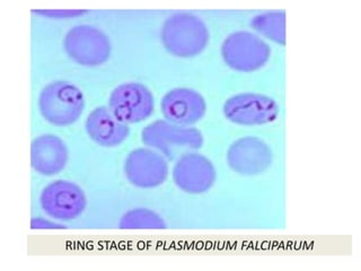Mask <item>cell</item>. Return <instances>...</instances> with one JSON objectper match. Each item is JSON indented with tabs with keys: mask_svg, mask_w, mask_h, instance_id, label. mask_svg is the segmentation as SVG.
Listing matches in <instances>:
<instances>
[{
	"mask_svg": "<svg viewBox=\"0 0 361 271\" xmlns=\"http://www.w3.org/2000/svg\"><path fill=\"white\" fill-rule=\"evenodd\" d=\"M161 35L169 54L182 58L197 56L209 42L206 24L199 17L188 13L169 16L163 24Z\"/></svg>",
	"mask_w": 361,
	"mask_h": 271,
	"instance_id": "6da1fadb",
	"label": "cell"
},
{
	"mask_svg": "<svg viewBox=\"0 0 361 271\" xmlns=\"http://www.w3.org/2000/svg\"><path fill=\"white\" fill-rule=\"evenodd\" d=\"M84 107L82 90L71 83H51L39 94V112L47 121L58 127L75 124L82 116Z\"/></svg>",
	"mask_w": 361,
	"mask_h": 271,
	"instance_id": "7a4b0ae2",
	"label": "cell"
},
{
	"mask_svg": "<svg viewBox=\"0 0 361 271\" xmlns=\"http://www.w3.org/2000/svg\"><path fill=\"white\" fill-rule=\"evenodd\" d=\"M270 54V47L251 32H235L221 45L224 61L231 69L243 73L257 71L263 67Z\"/></svg>",
	"mask_w": 361,
	"mask_h": 271,
	"instance_id": "3957f363",
	"label": "cell"
},
{
	"mask_svg": "<svg viewBox=\"0 0 361 271\" xmlns=\"http://www.w3.org/2000/svg\"><path fill=\"white\" fill-rule=\"evenodd\" d=\"M63 48L73 61L82 66L104 64L111 54V43L101 30L92 25H77L66 34Z\"/></svg>",
	"mask_w": 361,
	"mask_h": 271,
	"instance_id": "277c9868",
	"label": "cell"
},
{
	"mask_svg": "<svg viewBox=\"0 0 361 271\" xmlns=\"http://www.w3.org/2000/svg\"><path fill=\"white\" fill-rule=\"evenodd\" d=\"M142 141L167 157H173L178 150H197L203 144L199 130L163 120L152 122L142 130Z\"/></svg>",
	"mask_w": 361,
	"mask_h": 271,
	"instance_id": "5b68a950",
	"label": "cell"
},
{
	"mask_svg": "<svg viewBox=\"0 0 361 271\" xmlns=\"http://www.w3.org/2000/svg\"><path fill=\"white\" fill-rule=\"evenodd\" d=\"M224 114L233 124L259 126L274 121L279 114V107L269 96L242 93L231 96L225 102Z\"/></svg>",
	"mask_w": 361,
	"mask_h": 271,
	"instance_id": "8992f818",
	"label": "cell"
},
{
	"mask_svg": "<svg viewBox=\"0 0 361 271\" xmlns=\"http://www.w3.org/2000/svg\"><path fill=\"white\" fill-rule=\"evenodd\" d=\"M110 110L124 124H138L149 118L155 109L152 92L139 83L122 84L110 96Z\"/></svg>",
	"mask_w": 361,
	"mask_h": 271,
	"instance_id": "52a82bcc",
	"label": "cell"
},
{
	"mask_svg": "<svg viewBox=\"0 0 361 271\" xmlns=\"http://www.w3.org/2000/svg\"><path fill=\"white\" fill-rule=\"evenodd\" d=\"M39 203L50 217L71 220L79 217L86 208V197L77 184L58 180L45 186Z\"/></svg>",
	"mask_w": 361,
	"mask_h": 271,
	"instance_id": "ba28073f",
	"label": "cell"
},
{
	"mask_svg": "<svg viewBox=\"0 0 361 271\" xmlns=\"http://www.w3.org/2000/svg\"><path fill=\"white\" fill-rule=\"evenodd\" d=\"M124 172L130 183L142 189H152L165 182L169 167L161 154L147 148H138L130 152L126 159Z\"/></svg>",
	"mask_w": 361,
	"mask_h": 271,
	"instance_id": "9c48e42d",
	"label": "cell"
},
{
	"mask_svg": "<svg viewBox=\"0 0 361 271\" xmlns=\"http://www.w3.org/2000/svg\"><path fill=\"white\" fill-rule=\"evenodd\" d=\"M173 180L183 191L202 193L216 181V169L212 162L197 152L184 154L175 164Z\"/></svg>",
	"mask_w": 361,
	"mask_h": 271,
	"instance_id": "30bf717a",
	"label": "cell"
},
{
	"mask_svg": "<svg viewBox=\"0 0 361 271\" xmlns=\"http://www.w3.org/2000/svg\"><path fill=\"white\" fill-rule=\"evenodd\" d=\"M161 109L169 122L185 127L200 121L206 114L207 104L197 90L175 88L164 96Z\"/></svg>",
	"mask_w": 361,
	"mask_h": 271,
	"instance_id": "8fae6325",
	"label": "cell"
},
{
	"mask_svg": "<svg viewBox=\"0 0 361 271\" xmlns=\"http://www.w3.org/2000/svg\"><path fill=\"white\" fill-rule=\"evenodd\" d=\"M227 162L236 173L257 175L270 167L272 152L261 139L246 137L238 139L229 147Z\"/></svg>",
	"mask_w": 361,
	"mask_h": 271,
	"instance_id": "7c38bea8",
	"label": "cell"
},
{
	"mask_svg": "<svg viewBox=\"0 0 361 271\" xmlns=\"http://www.w3.org/2000/svg\"><path fill=\"white\" fill-rule=\"evenodd\" d=\"M85 127L90 139L99 146H118L129 137L128 124L120 121L113 114L110 107H99L94 109L86 119Z\"/></svg>",
	"mask_w": 361,
	"mask_h": 271,
	"instance_id": "4fadbf2b",
	"label": "cell"
},
{
	"mask_svg": "<svg viewBox=\"0 0 361 271\" xmlns=\"http://www.w3.org/2000/svg\"><path fill=\"white\" fill-rule=\"evenodd\" d=\"M68 150L65 141L54 135H42L34 139L31 146V163L34 171L42 175H54L65 169Z\"/></svg>",
	"mask_w": 361,
	"mask_h": 271,
	"instance_id": "5bb4252c",
	"label": "cell"
},
{
	"mask_svg": "<svg viewBox=\"0 0 361 271\" xmlns=\"http://www.w3.org/2000/svg\"><path fill=\"white\" fill-rule=\"evenodd\" d=\"M285 13L269 11L257 15L252 20L255 31L278 43H285Z\"/></svg>",
	"mask_w": 361,
	"mask_h": 271,
	"instance_id": "9a60e30c",
	"label": "cell"
},
{
	"mask_svg": "<svg viewBox=\"0 0 361 271\" xmlns=\"http://www.w3.org/2000/svg\"><path fill=\"white\" fill-rule=\"evenodd\" d=\"M120 226L121 229H164L165 223L152 210L135 209L124 215Z\"/></svg>",
	"mask_w": 361,
	"mask_h": 271,
	"instance_id": "2e32d148",
	"label": "cell"
},
{
	"mask_svg": "<svg viewBox=\"0 0 361 271\" xmlns=\"http://www.w3.org/2000/svg\"><path fill=\"white\" fill-rule=\"evenodd\" d=\"M31 226L32 229H62L61 225L51 223V222L43 219V218H37V219L32 220Z\"/></svg>",
	"mask_w": 361,
	"mask_h": 271,
	"instance_id": "e0dca14e",
	"label": "cell"
},
{
	"mask_svg": "<svg viewBox=\"0 0 361 271\" xmlns=\"http://www.w3.org/2000/svg\"><path fill=\"white\" fill-rule=\"evenodd\" d=\"M84 11H37V14L47 15V16H76V15H82Z\"/></svg>",
	"mask_w": 361,
	"mask_h": 271,
	"instance_id": "ac0fdd59",
	"label": "cell"
}]
</instances>
